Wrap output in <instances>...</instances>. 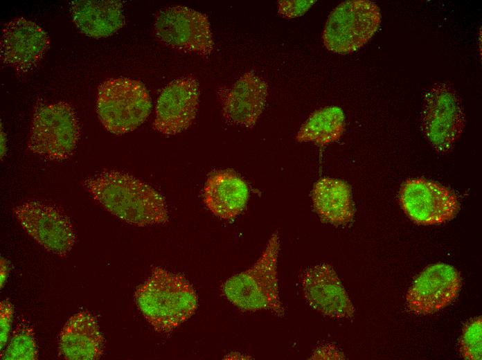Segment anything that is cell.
<instances>
[{
	"instance_id": "1",
	"label": "cell",
	"mask_w": 482,
	"mask_h": 360,
	"mask_svg": "<svg viewBox=\"0 0 482 360\" xmlns=\"http://www.w3.org/2000/svg\"><path fill=\"white\" fill-rule=\"evenodd\" d=\"M82 185L96 201L127 224L146 226L168 222L163 196L128 173L105 170L86 178Z\"/></svg>"
},
{
	"instance_id": "2",
	"label": "cell",
	"mask_w": 482,
	"mask_h": 360,
	"mask_svg": "<svg viewBox=\"0 0 482 360\" xmlns=\"http://www.w3.org/2000/svg\"><path fill=\"white\" fill-rule=\"evenodd\" d=\"M134 300L145 319L159 333L177 328L195 314L198 305L197 295L189 281L161 267H154L137 287Z\"/></svg>"
},
{
	"instance_id": "3",
	"label": "cell",
	"mask_w": 482,
	"mask_h": 360,
	"mask_svg": "<svg viewBox=\"0 0 482 360\" xmlns=\"http://www.w3.org/2000/svg\"><path fill=\"white\" fill-rule=\"evenodd\" d=\"M279 250L280 238L274 233L253 265L224 283V294L233 305L244 312L269 310L277 316H284L277 271Z\"/></svg>"
},
{
	"instance_id": "4",
	"label": "cell",
	"mask_w": 482,
	"mask_h": 360,
	"mask_svg": "<svg viewBox=\"0 0 482 360\" xmlns=\"http://www.w3.org/2000/svg\"><path fill=\"white\" fill-rule=\"evenodd\" d=\"M80 125L73 107L66 102H37L27 142L35 154L49 161H63L75 152Z\"/></svg>"
},
{
	"instance_id": "5",
	"label": "cell",
	"mask_w": 482,
	"mask_h": 360,
	"mask_svg": "<svg viewBox=\"0 0 482 360\" xmlns=\"http://www.w3.org/2000/svg\"><path fill=\"white\" fill-rule=\"evenodd\" d=\"M151 107L149 92L140 80L109 78L98 86L96 112L102 126L112 134L136 129L146 120Z\"/></svg>"
},
{
	"instance_id": "6",
	"label": "cell",
	"mask_w": 482,
	"mask_h": 360,
	"mask_svg": "<svg viewBox=\"0 0 482 360\" xmlns=\"http://www.w3.org/2000/svg\"><path fill=\"white\" fill-rule=\"evenodd\" d=\"M465 125L462 99L451 84L436 82L426 90L420 110V127L437 152H450Z\"/></svg>"
},
{
	"instance_id": "7",
	"label": "cell",
	"mask_w": 482,
	"mask_h": 360,
	"mask_svg": "<svg viewBox=\"0 0 482 360\" xmlns=\"http://www.w3.org/2000/svg\"><path fill=\"white\" fill-rule=\"evenodd\" d=\"M381 24L377 5L368 0L346 1L329 15L322 39L325 48L339 54L351 53L366 44Z\"/></svg>"
},
{
	"instance_id": "8",
	"label": "cell",
	"mask_w": 482,
	"mask_h": 360,
	"mask_svg": "<svg viewBox=\"0 0 482 360\" xmlns=\"http://www.w3.org/2000/svg\"><path fill=\"white\" fill-rule=\"evenodd\" d=\"M13 215L22 228L48 252L66 257L76 242L72 223L57 206L28 200L16 206Z\"/></svg>"
},
{
	"instance_id": "9",
	"label": "cell",
	"mask_w": 482,
	"mask_h": 360,
	"mask_svg": "<svg viewBox=\"0 0 482 360\" xmlns=\"http://www.w3.org/2000/svg\"><path fill=\"white\" fill-rule=\"evenodd\" d=\"M154 32L158 39L169 48L209 55L214 42L208 16L183 6L161 10L156 16Z\"/></svg>"
},
{
	"instance_id": "10",
	"label": "cell",
	"mask_w": 482,
	"mask_h": 360,
	"mask_svg": "<svg viewBox=\"0 0 482 360\" xmlns=\"http://www.w3.org/2000/svg\"><path fill=\"white\" fill-rule=\"evenodd\" d=\"M406 215L419 225H436L452 219L459 210L456 195L448 188L423 178L406 180L399 192Z\"/></svg>"
},
{
	"instance_id": "11",
	"label": "cell",
	"mask_w": 482,
	"mask_h": 360,
	"mask_svg": "<svg viewBox=\"0 0 482 360\" xmlns=\"http://www.w3.org/2000/svg\"><path fill=\"white\" fill-rule=\"evenodd\" d=\"M49 46L48 34L38 24L17 17L7 22L2 29L1 60L17 73H27L38 65Z\"/></svg>"
},
{
	"instance_id": "12",
	"label": "cell",
	"mask_w": 482,
	"mask_h": 360,
	"mask_svg": "<svg viewBox=\"0 0 482 360\" xmlns=\"http://www.w3.org/2000/svg\"><path fill=\"white\" fill-rule=\"evenodd\" d=\"M462 278L454 267L438 263L426 267L414 280L406 295L408 309L419 315L438 312L458 296Z\"/></svg>"
},
{
	"instance_id": "13",
	"label": "cell",
	"mask_w": 482,
	"mask_h": 360,
	"mask_svg": "<svg viewBox=\"0 0 482 360\" xmlns=\"http://www.w3.org/2000/svg\"><path fill=\"white\" fill-rule=\"evenodd\" d=\"M199 96V83L193 75L172 81L157 99L153 129L164 135H175L187 129L196 118Z\"/></svg>"
},
{
	"instance_id": "14",
	"label": "cell",
	"mask_w": 482,
	"mask_h": 360,
	"mask_svg": "<svg viewBox=\"0 0 482 360\" xmlns=\"http://www.w3.org/2000/svg\"><path fill=\"white\" fill-rule=\"evenodd\" d=\"M307 304L330 318H351L355 308L333 267L319 264L306 269L301 276Z\"/></svg>"
},
{
	"instance_id": "15",
	"label": "cell",
	"mask_w": 482,
	"mask_h": 360,
	"mask_svg": "<svg viewBox=\"0 0 482 360\" xmlns=\"http://www.w3.org/2000/svg\"><path fill=\"white\" fill-rule=\"evenodd\" d=\"M268 96V84L253 72L245 73L222 98V112L229 123L252 127L262 113Z\"/></svg>"
},
{
	"instance_id": "16",
	"label": "cell",
	"mask_w": 482,
	"mask_h": 360,
	"mask_svg": "<svg viewBox=\"0 0 482 360\" xmlns=\"http://www.w3.org/2000/svg\"><path fill=\"white\" fill-rule=\"evenodd\" d=\"M59 350L64 359L96 360L104 353L105 339L96 318L89 312L72 315L61 330Z\"/></svg>"
},
{
	"instance_id": "17",
	"label": "cell",
	"mask_w": 482,
	"mask_h": 360,
	"mask_svg": "<svg viewBox=\"0 0 482 360\" xmlns=\"http://www.w3.org/2000/svg\"><path fill=\"white\" fill-rule=\"evenodd\" d=\"M249 196L247 183L231 170H219L207 179L204 189V201L215 216L230 220L246 207Z\"/></svg>"
},
{
	"instance_id": "18",
	"label": "cell",
	"mask_w": 482,
	"mask_h": 360,
	"mask_svg": "<svg viewBox=\"0 0 482 360\" xmlns=\"http://www.w3.org/2000/svg\"><path fill=\"white\" fill-rule=\"evenodd\" d=\"M70 12L78 29L91 37L110 36L125 24L120 1L75 0L70 2Z\"/></svg>"
},
{
	"instance_id": "19",
	"label": "cell",
	"mask_w": 482,
	"mask_h": 360,
	"mask_svg": "<svg viewBox=\"0 0 482 360\" xmlns=\"http://www.w3.org/2000/svg\"><path fill=\"white\" fill-rule=\"evenodd\" d=\"M312 199L316 213L325 222L344 225L353 219L351 189L344 181L320 179L313 186Z\"/></svg>"
},
{
	"instance_id": "20",
	"label": "cell",
	"mask_w": 482,
	"mask_h": 360,
	"mask_svg": "<svg viewBox=\"0 0 482 360\" xmlns=\"http://www.w3.org/2000/svg\"><path fill=\"white\" fill-rule=\"evenodd\" d=\"M345 129V115L336 106L325 107L314 111L295 136L297 142H312L320 147L337 141Z\"/></svg>"
},
{
	"instance_id": "21",
	"label": "cell",
	"mask_w": 482,
	"mask_h": 360,
	"mask_svg": "<svg viewBox=\"0 0 482 360\" xmlns=\"http://www.w3.org/2000/svg\"><path fill=\"white\" fill-rule=\"evenodd\" d=\"M38 348L34 329L25 318H21L12 331L10 341L1 359L4 360H35Z\"/></svg>"
},
{
	"instance_id": "22",
	"label": "cell",
	"mask_w": 482,
	"mask_h": 360,
	"mask_svg": "<svg viewBox=\"0 0 482 360\" xmlns=\"http://www.w3.org/2000/svg\"><path fill=\"white\" fill-rule=\"evenodd\" d=\"M459 349L462 357L469 360H480L482 356V320L477 317L463 328Z\"/></svg>"
},
{
	"instance_id": "23",
	"label": "cell",
	"mask_w": 482,
	"mask_h": 360,
	"mask_svg": "<svg viewBox=\"0 0 482 360\" xmlns=\"http://www.w3.org/2000/svg\"><path fill=\"white\" fill-rule=\"evenodd\" d=\"M14 314V307L8 299L0 302V343L1 352L6 347L10 335Z\"/></svg>"
},
{
	"instance_id": "24",
	"label": "cell",
	"mask_w": 482,
	"mask_h": 360,
	"mask_svg": "<svg viewBox=\"0 0 482 360\" xmlns=\"http://www.w3.org/2000/svg\"><path fill=\"white\" fill-rule=\"evenodd\" d=\"M316 1H278V14L286 19H292L303 15Z\"/></svg>"
},
{
	"instance_id": "25",
	"label": "cell",
	"mask_w": 482,
	"mask_h": 360,
	"mask_svg": "<svg viewBox=\"0 0 482 360\" xmlns=\"http://www.w3.org/2000/svg\"><path fill=\"white\" fill-rule=\"evenodd\" d=\"M312 359H343L344 355L334 345H325L315 350Z\"/></svg>"
},
{
	"instance_id": "26",
	"label": "cell",
	"mask_w": 482,
	"mask_h": 360,
	"mask_svg": "<svg viewBox=\"0 0 482 360\" xmlns=\"http://www.w3.org/2000/svg\"><path fill=\"white\" fill-rule=\"evenodd\" d=\"M0 261V285L1 289L3 287L6 281L8 278L10 267L8 260L5 258L1 257Z\"/></svg>"
},
{
	"instance_id": "27",
	"label": "cell",
	"mask_w": 482,
	"mask_h": 360,
	"mask_svg": "<svg viewBox=\"0 0 482 360\" xmlns=\"http://www.w3.org/2000/svg\"><path fill=\"white\" fill-rule=\"evenodd\" d=\"M7 138L4 131L2 129V125L1 124V159L4 157L6 150H7Z\"/></svg>"
}]
</instances>
